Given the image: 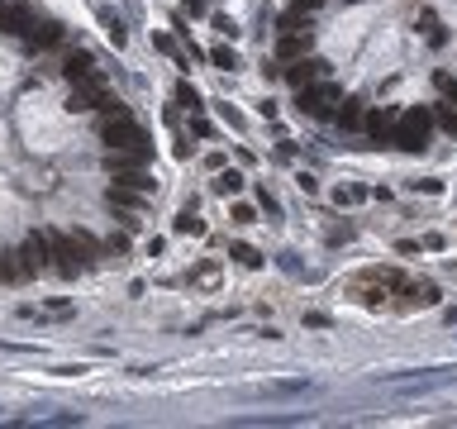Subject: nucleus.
Masks as SVG:
<instances>
[{"mask_svg": "<svg viewBox=\"0 0 457 429\" xmlns=\"http://www.w3.org/2000/svg\"><path fill=\"white\" fill-rule=\"evenodd\" d=\"M134 243H129V234H110L105 243H100V258H124Z\"/></svg>", "mask_w": 457, "mask_h": 429, "instance_id": "nucleus-22", "label": "nucleus"}, {"mask_svg": "<svg viewBox=\"0 0 457 429\" xmlns=\"http://www.w3.org/2000/svg\"><path fill=\"white\" fill-rule=\"evenodd\" d=\"M362 114H367L362 96H348L343 106L334 110V124H338V134H358V129H362Z\"/></svg>", "mask_w": 457, "mask_h": 429, "instance_id": "nucleus-9", "label": "nucleus"}, {"mask_svg": "<svg viewBox=\"0 0 457 429\" xmlns=\"http://www.w3.org/2000/svg\"><path fill=\"white\" fill-rule=\"evenodd\" d=\"M190 134H195V138H214V124H210L205 114H190Z\"/></svg>", "mask_w": 457, "mask_h": 429, "instance_id": "nucleus-28", "label": "nucleus"}, {"mask_svg": "<svg viewBox=\"0 0 457 429\" xmlns=\"http://www.w3.org/2000/svg\"><path fill=\"white\" fill-rule=\"evenodd\" d=\"M205 62H214L219 72H238V67H243V58H238V53H234L229 43H214V48L205 53Z\"/></svg>", "mask_w": 457, "mask_h": 429, "instance_id": "nucleus-14", "label": "nucleus"}, {"mask_svg": "<svg viewBox=\"0 0 457 429\" xmlns=\"http://www.w3.org/2000/svg\"><path fill=\"white\" fill-rule=\"evenodd\" d=\"M229 258H234L238 267H248V272H258V267L267 262V258H262V253H258L253 243H243V238H234V243H229Z\"/></svg>", "mask_w": 457, "mask_h": 429, "instance_id": "nucleus-12", "label": "nucleus"}, {"mask_svg": "<svg viewBox=\"0 0 457 429\" xmlns=\"http://www.w3.org/2000/svg\"><path fill=\"white\" fill-rule=\"evenodd\" d=\"M62 77H67L72 86H82V82H95L100 72H95L91 53H82V48H77V53H67V58H62Z\"/></svg>", "mask_w": 457, "mask_h": 429, "instance_id": "nucleus-8", "label": "nucleus"}, {"mask_svg": "<svg viewBox=\"0 0 457 429\" xmlns=\"http://www.w3.org/2000/svg\"><path fill=\"white\" fill-rule=\"evenodd\" d=\"M443 243H448V238H443V234H424V238H419V248H429V253H439V248H443Z\"/></svg>", "mask_w": 457, "mask_h": 429, "instance_id": "nucleus-31", "label": "nucleus"}, {"mask_svg": "<svg viewBox=\"0 0 457 429\" xmlns=\"http://www.w3.org/2000/svg\"><path fill=\"white\" fill-rule=\"evenodd\" d=\"M0 10H5V5H0Z\"/></svg>", "mask_w": 457, "mask_h": 429, "instance_id": "nucleus-36", "label": "nucleus"}, {"mask_svg": "<svg viewBox=\"0 0 457 429\" xmlns=\"http://www.w3.org/2000/svg\"><path fill=\"white\" fill-rule=\"evenodd\" d=\"M434 86H439V96H443L448 106H457V77L453 72H434Z\"/></svg>", "mask_w": 457, "mask_h": 429, "instance_id": "nucleus-23", "label": "nucleus"}, {"mask_svg": "<svg viewBox=\"0 0 457 429\" xmlns=\"http://www.w3.org/2000/svg\"><path fill=\"white\" fill-rule=\"evenodd\" d=\"M243 186H248V177H243L238 167H229V172L219 167V172H214V182H210V191H214V196H224V201H234Z\"/></svg>", "mask_w": 457, "mask_h": 429, "instance_id": "nucleus-10", "label": "nucleus"}, {"mask_svg": "<svg viewBox=\"0 0 457 429\" xmlns=\"http://www.w3.org/2000/svg\"><path fill=\"white\" fill-rule=\"evenodd\" d=\"M100 24H105V38H110L114 48H124V43H129V29H124V19H119L114 10H100Z\"/></svg>", "mask_w": 457, "mask_h": 429, "instance_id": "nucleus-16", "label": "nucleus"}, {"mask_svg": "<svg viewBox=\"0 0 457 429\" xmlns=\"http://www.w3.org/2000/svg\"><path fill=\"white\" fill-rule=\"evenodd\" d=\"M314 48V29H295V34H276V58L281 62H295Z\"/></svg>", "mask_w": 457, "mask_h": 429, "instance_id": "nucleus-6", "label": "nucleus"}, {"mask_svg": "<svg viewBox=\"0 0 457 429\" xmlns=\"http://www.w3.org/2000/svg\"><path fill=\"white\" fill-rule=\"evenodd\" d=\"M305 324H310V329H329V315H319V310H310V315H305Z\"/></svg>", "mask_w": 457, "mask_h": 429, "instance_id": "nucleus-32", "label": "nucleus"}, {"mask_svg": "<svg viewBox=\"0 0 457 429\" xmlns=\"http://www.w3.org/2000/svg\"><path fill=\"white\" fill-rule=\"evenodd\" d=\"M172 101H177V110H190V114H200V110H205V96H200V91H195L190 82H177Z\"/></svg>", "mask_w": 457, "mask_h": 429, "instance_id": "nucleus-15", "label": "nucleus"}, {"mask_svg": "<svg viewBox=\"0 0 457 429\" xmlns=\"http://www.w3.org/2000/svg\"><path fill=\"white\" fill-rule=\"evenodd\" d=\"M295 29H310V19H305V14H295V10L286 5V10L276 14V34H295Z\"/></svg>", "mask_w": 457, "mask_h": 429, "instance_id": "nucleus-21", "label": "nucleus"}, {"mask_svg": "<svg viewBox=\"0 0 457 429\" xmlns=\"http://www.w3.org/2000/svg\"><path fill=\"white\" fill-rule=\"evenodd\" d=\"M210 24H214V29H219V34H224V38H229V43H234V38H238V24H234V19H229V14H210Z\"/></svg>", "mask_w": 457, "mask_h": 429, "instance_id": "nucleus-26", "label": "nucleus"}, {"mask_svg": "<svg viewBox=\"0 0 457 429\" xmlns=\"http://www.w3.org/2000/svg\"><path fill=\"white\" fill-rule=\"evenodd\" d=\"M219 272H224V262H219V258H200V262L190 267V286H214V282H219Z\"/></svg>", "mask_w": 457, "mask_h": 429, "instance_id": "nucleus-13", "label": "nucleus"}, {"mask_svg": "<svg viewBox=\"0 0 457 429\" xmlns=\"http://www.w3.org/2000/svg\"><path fill=\"white\" fill-rule=\"evenodd\" d=\"M343 5H362V0H343Z\"/></svg>", "mask_w": 457, "mask_h": 429, "instance_id": "nucleus-35", "label": "nucleus"}, {"mask_svg": "<svg viewBox=\"0 0 457 429\" xmlns=\"http://www.w3.org/2000/svg\"><path fill=\"white\" fill-rule=\"evenodd\" d=\"M182 10L190 19H210V5H205V0H182Z\"/></svg>", "mask_w": 457, "mask_h": 429, "instance_id": "nucleus-30", "label": "nucleus"}, {"mask_svg": "<svg viewBox=\"0 0 457 429\" xmlns=\"http://www.w3.org/2000/svg\"><path fill=\"white\" fill-rule=\"evenodd\" d=\"M219 114H224V119H229V124H234V129H243V114H238V110H229V106H219Z\"/></svg>", "mask_w": 457, "mask_h": 429, "instance_id": "nucleus-33", "label": "nucleus"}, {"mask_svg": "<svg viewBox=\"0 0 457 429\" xmlns=\"http://www.w3.org/2000/svg\"><path fill=\"white\" fill-rule=\"evenodd\" d=\"M172 153H177V162H186V158H190V138H177V148H172Z\"/></svg>", "mask_w": 457, "mask_h": 429, "instance_id": "nucleus-34", "label": "nucleus"}, {"mask_svg": "<svg viewBox=\"0 0 457 429\" xmlns=\"http://www.w3.org/2000/svg\"><path fill=\"white\" fill-rule=\"evenodd\" d=\"M258 206H248V201H238L234 196V206H229V224H238V229H248V224H258Z\"/></svg>", "mask_w": 457, "mask_h": 429, "instance_id": "nucleus-18", "label": "nucleus"}, {"mask_svg": "<svg viewBox=\"0 0 457 429\" xmlns=\"http://www.w3.org/2000/svg\"><path fill=\"white\" fill-rule=\"evenodd\" d=\"M38 310H43V315H53V320H67V315H77V301H67V296H48Z\"/></svg>", "mask_w": 457, "mask_h": 429, "instance_id": "nucleus-19", "label": "nucleus"}, {"mask_svg": "<svg viewBox=\"0 0 457 429\" xmlns=\"http://www.w3.org/2000/svg\"><path fill=\"white\" fill-rule=\"evenodd\" d=\"M19 38H24L29 53H48V48H58V43L67 38V29H62L58 19H48V14H34V24H29Z\"/></svg>", "mask_w": 457, "mask_h": 429, "instance_id": "nucleus-3", "label": "nucleus"}, {"mask_svg": "<svg viewBox=\"0 0 457 429\" xmlns=\"http://www.w3.org/2000/svg\"><path fill=\"white\" fill-rule=\"evenodd\" d=\"M362 201H371L367 186H338V191H334V206H338V210H343V206H362Z\"/></svg>", "mask_w": 457, "mask_h": 429, "instance_id": "nucleus-20", "label": "nucleus"}, {"mask_svg": "<svg viewBox=\"0 0 457 429\" xmlns=\"http://www.w3.org/2000/svg\"><path fill=\"white\" fill-rule=\"evenodd\" d=\"M343 101V91L334 86V82H310V86H295V110L305 114V119H334V110Z\"/></svg>", "mask_w": 457, "mask_h": 429, "instance_id": "nucleus-2", "label": "nucleus"}, {"mask_svg": "<svg viewBox=\"0 0 457 429\" xmlns=\"http://www.w3.org/2000/svg\"><path fill=\"white\" fill-rule=\"evenodd\" d=\"M439 301H443L439 282H405V301H400V310H434Z\"/></svg>", "mask_w": 457, "mask_h": 429, "instance_id": "nucleus-4", "label": "nucleus"}, {"mask_svg": "<svg viewBox=\"0 0 457 429\" xmlns=\"http://www.w3.org/2000/svg\"><path fill=\"white\" fill-rule=\"evenodd\" d=\"M324 67H329V62H319V58H310V53H305V58H295L291 67H281V77H286L291 86H310V82H319V77H324Z\"/></svg>", "mask_w": 457, "mask_h": 429, "instance_id": "nucleus-7", "label": "nucleus"}, {"mask_svg": "<svg viewBox=\"0 0 457 429\" xmlns=\"http://www.w3.org/2000/svg\"><path fill=\"white\" fill-rule=\"evenodd\" d=\"M434 138V110L429 106H410L395 114V129H391V148L400 153H424Z\"/></svg>", "mask_w": 457, "mask_h": 429, "instance_id": "nucleus-1", "label": "nucleus"}, {"mask_svg": "<svg viewBox=\"0 0 457 429\" xmlns=\"http://www.w3.org/2000/svg\"><path fill=\"white\" fill-rule=\"evenodd\" d=\"M258 210L267 214L272 224H276V219H281V201H276V196H272V191H267V186H258Z\"/></svg>", "mask_w": 457, "mask_h": 429, "instance_id": "nucleus-24", "label": "nucleus"}, {"mask_svg": "<svg viewBox=\"0 0 457 429\" xmlns=\"http://www.w3.org/2000/svg\"><path fill=\"white\" fill-rule=\"evenodd\" d=\"M434 129H443L448 138H457V106L439 101V106H434Z\"/></svg>", "mask_w": 457, "mask_h": 429, "instance_id": "nucleus-17", "label": "nucleus"}, {"mask_svg": "<svg viewBox=\"0 0 457 429\" xmlns=\"http://www.w3.org/2000/svg\"><path fill=\"white\" fill-rule=\"evenodd\" d=\"M410 191H419V196H443V177H419V182H410Z\"/></svg>", "mask_w": 457, "mask_h": 429, "instance_id": "nucleus-25", "label": "nucleus"}, {"mask_svg": "<svg viewBox=\"0 0 457 429\" xmlns=\"http://www.w3.org/2000/svg\"><path fill=\"white\" fill-rule=\"evenodd\" d=\"M295 186H300L305 196H319V177H314V172H305V167L295 172Z\"/></svg>", "mask_w": 457, "mask_h": 429, "instance_id": "nucleus-27", "label": "nucleus"}, {"mask_svg": "<svg viewBox=\"0 0 457 429\" xmlns=\"http://www.w3.org/2000/svg\"><path fill=\"white\" fill-rule=\"evenodd\" d=\"M395 114H400V110H367V114H362V129H367V138H371L376 148H391Z\"/></svg>", "mask_w": 457, "mask_h": 429, "instance_id": "nucleus-5", "label": "nucleus"}, {"mask_svg": "<svg viewBox=\"0 0 457 429\" xmlns=\"http://www.w3.org/2000/svg\"><path fill=\"white\" fill-rule=\"evenodd\" d=\"M291 10H295V14H305V19H314V14L324 10V0H291Z\"/></svg>", "mask_w": 457, "mask_h": 429, "instance_id": "nucleus-29", "label": "nucleus"}, {"mask_svg": "<svg viewBox=\"0 0 457 429\" xmlns=\"http://www.w3.org/2000/svg\"><path fill=\"white\" fill-rule=\"evenodd\" d=\"M172 234H177V238H186V234H195V238H205L210 229H205V219H200V214L190 210V206H182V214L172 219Z\"/></svg>", "mask_w": 457, "mask_h": 429, "instance_id": "nucleus-11", "label": "nucleus"}]
</instances>
